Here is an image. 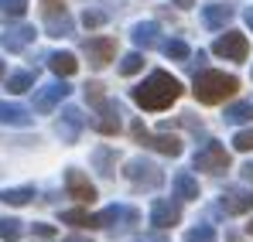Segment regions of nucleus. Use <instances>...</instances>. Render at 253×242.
Returning a JSON list of instances; mask_svg holds the SVG:
<instances>
[{
	"label": "nucleus",
	"mask_w": 253,
	"mask_h": 242,
	"mask_svg": "<svg viewBox=\"0 0 253 242\" xmlns=\"http://www.w3.org/2000/svg\"><path fill=\"white\" fill-rule=\"evenodd\" d=\"M178 96H181V82L168 72H154L147 82H140L133 89V103L140 109H168Z\"/></svg>",
	"instance_id": "nucleus-1"
},
{
	"label": "nucleus",
	"mask_w": 253,
	"mask_h": 242,
	"mask_svg": "<svg viewBox=\"0 0 253 242\" xmlns=\"http://www.w3.org/2000/svg\"><path fill=\"white\" fill-rule=\"evenodd\" d=\"M240 89V82L233 79V75H226V72H202L199 79H195V99L199 103H222V99H229L233 92Z\"/></svg>",
	"instance_id": "nucleus-2"
},
{
	"label": "nucleus",
	"mask_w": 253,
	"mask_h": 242,
	"mask_svg": "<svg viewBox=\"0 0 253 242\" xmlns=\"http://www.w3.org/2000/svg\"><path fill=\"white\" fill-rule=\"evenodd\" d=\"M195 167L199 171H212V174H219V171H229V154H226V147L222 143H206V150H199L195 154Z\"/></svg>",
	"instance_id": "nucleus-3"
},
{
	"label": "nucleus",
	"mask_w": 253,
	"mask_h": 242,
	"mask_svg": "<svg viewBox=\"0 0 253 242\" xmlns=\"http://www.w3.org/2000/svg\"><path fill=\"white\" fill-rule=\"evenodd\" d=\"M215 55L233 58V62H243L250 55V41H247V35H240V31H226L222 38L215 41Z\"/></svg>",
	"instance_id": "nucleus-4"
},
{
	"label": "nucleus",
	"mask_w": 253,
	"mask_h": 242,
	"mask_svg": "<svg viewBox=\"0 0 253 242\" xmlns=\"http://www.w3.org/2000/svg\"><path fill=\"white\" fill-rule=\"evenodd\" d=\"M124 174L133 181V184H147V188H158V184L165 181V174H161L154 164H151V161H140V157H137V161H126Z\"/></svg>",
	"instance_id": "nucleus-5"
},
{
	"label": "nucleus",
	"mask_w": 253,
	"mask_h": 242,
	"mask_svg": "<svg viewBox=\"0 0 253 242\" xmlns=\"http://www.w3.org/2000/svg\"><path fill=\"white\" fill-rule=\"evenodd\" d=\"M85 58H89V65L92 69H103V65H110L113 62V55H117V44H113V38H89L83 44Z\"/></svg>",
	"instance_id": "nucleus-6"
},
{
	"label": "nucleus",
	"mask_w": 253,
	"mask_h": 242,
	"mask_svg": "<svg viewBox=\"0 0 253 242\" xmlns=\"http://www.w3.org/2000/svg\"><path fill=\"white\" fill-rule=\"evenodd\" d=\"M69 92H72V89H69L65 82H48V85H42V89L35 92V109H38V113H51Z\"/></svg>",
	"instance_id": "nucleus-7"
},
{
	"label": "nucleus",
	"mask_w": 253,
	"mask_h": 242,
	"mask_svg": "<svg viewBox=\"0 0 253 242\" xmlns=\"http://www.w3.org/2000/svg\"><path fill=\"white\" fill-rule=\"evenodd\" d=\"M133 137L144 140L147 147L168 154V157H178V154H181V140H178V137H165V133H161V137H151V133H144V126H133Z\"/></svg>",
	"instance_id": "nucleus-8"
},
{
	"label": "nucleus",
	"mask_w": 253,
	"mask_h": 242,
	"mask_svg": "<svg viewBox=\"0 0 253 242\" xmlns=\"http://www.w3.org/2000/svg\"><path fill=\"white\" fill-rule=\"evenodd\" d=\"M35 41V28L31 24H17V28H7L3 35H0V44L7 48V51H24L28 44Z\"/></svg>",
	"instance_id": "nucleus-9"
},
{
	"label": "nucleus",
	"mask_w": 253,
	"mask_h": 242,
	"mask_svg": "<svg viewBox=\"0 0 253 242\" xmlns=\"http://www.w3.org/2000/svg\"><path fill=\"white\" fill-rule=\"evenodd\" d=\"M222 211L226 215H240V211H250L253 208V191H247V188H229L226 195H222Z\"/></svg>",
	"instance_id": "nucleus-10"
},
{
	"label": "nucleus",
	"mask_w": 253,
	"mask_h": 242,
	"mask_svg": "<svg viewBox=\"0 0 253 242\" xmlns=\"http://www.w3.org/2000/svg\"><path fill=\"white\" fill-rule=\"evenodd\" d=\"M178 218H181V208L174 202H165V198H161V202H154V208H151V222H154L158 229H171Z\"/></svg>",
	"instance_id": "nucleus-11"
},
{
	"label": "nucleus",
	"mask_w": 253,
	"mask_h": 242,
	"mask_svg": "<svg viewBox=\"0 0 253 242\" xmlns=\"http://www.w3.org/2000/svg\"><path fill=\"white\" fill-rule=\"evenodd\" d=\"M65 188H69L72 198H79V202H92V198H96V188L83 177V171H69V174H65Z\"/></svg>",
	"instance_id": "nucleus-12"
},
{
	"label": "nucleus",
	"mask_w": 253,
	"mask_h": 242,
	"mask_svg": "<svg viewBox=\"0 0 253 242\" xmlns=\"http://www.w3.org/2000/svg\"><path fill=\"white\" fill-rule=\"evenodd\" d=\"M0 123L3 126H31V113L17 103H0Z\"/></svg>",
	"instance_id": "nucleus-13"
},
{
	"label": "nucleus",
	"mask_w": 253,
	"mask_h": 242,
	"mask_svg": "<svg viewBox=\"0 0 253 242\" xmlns=\"http://www.w3.org/2000/svg\"><path fill=\"white\" fill-rule=\"evenodd\" d=\"M83 126H85L83 113H79V109H72V106H69V109H65V113H62V123H58V133H62V137H65V140H76V137H79V130H83Z\"/></svg>",
	"instance_id": "nucleus-14"
},
{
	"label": "nucleus",
	"mask_w": 253,
	"mask_h": 242,
	"mask_svg": "<svg viewBox=\"0 0 253 242\" xmlns=\"http://www.w3.org/2000/svg\"><path fill=\"white\" fill-rule=\"evenodd\" d=\"M96 130H99V133H117V130H120V109H117V106H110V103H103V106H99Z\"/></svg>",
	"instance_id": "nucleus-15"
},
{
	"label": "nucleus",
	"mask_w": 253,
	"mask_h": 242,
	"mask_svg": "<svg viewBox=\"0 0 253 242\" xmlns=\"http://www.w3.org/2000/svg\"><path fill=\"white\" fill-rule=\"evenodd\" d=\"M48 69H51L55 75H72V72L79 69V62H76V55H69V51H55V55L48 58Z\"/></svg>",
	"instance_id": "nucleus-16"
},
{
	"label": "nucleus",
	"mask_w": 253,
	"mask_h": 242,
	"mask_svg": "<svg viewBox=\"0 0 253 242\" xmlns=\"http://www.w3.org/2000/svg\"><path fill=\"white\" fill-rule=\"evenodd\" d=\"M174 191H178V198H199V181L188 171H178L174 174Z\"/></svg>",
	"instance_id": "nucleus-17"
},
{
	"label": "nucleus",
	"mask_w": 253,
	"mask_h": 242,
	"mask_svg": "<svg viewBox=\"0 0 253 242\" xmlns=\"http://www.w3.org/2000/svg\"><path fill=\"white\" fill-rule=\"evenodd\" d=\"M202 17H206V24H209V28H222V24L233 17V7H226V3H212V7L202 10Z\"/></svg>",
	"instance_id": "nucleus-18"
},
{
	"label": "nucleus",
	"mask_w": 253,
	"mask_h": 242,
	"mask_svg": "<svg viewBox=\"0 0 253 242\" xmlns=\"http://www.w3.org/2000/svg\"><path fill=\"white\" fill-rule=\"evenodd\" d=\"M133 41H137L140 48H154V44H158V24H154V21L137 24V28H133Z\"/></svg>",
	"instance_id": "nucleus-19"
},
{
	"label": "nucleus",
	"mask_w": 253,
	"mask_h": 242,
	"mask_svg": "<svg viewBox=\"0 0 253 242\" xmlns=\"http://www.w3.org/2000/svg\"><path fill=\"white\" fill-rule=\"evenodd\" d=\"M48 35H51V38L72 35V17H69V14H62V17H58V10H55V14H48Z\"/></svg>",
	"instance_id": "nucleus-20"
},
{
	"label": "nucleus",
	"mask_w": 253,
	"mask_h": 242,
	"mask_svg": "<svg viewBox=\"0 0 253 242\" xmlns=\"http://www.w3.org/2000/svg\"><path fill=\"white\" fill-rule=\"evenodd\" d=\"M253 120V103H236L226 109V123H247Z\"/></svg>",
	"instance_id": "nucleus-21"
},
{
	"label": "nucleus",
	"mask_w": 253,
	"mask_h": 242,
	"mask_svg": "<svg viewBox=\"0 0 253 242\" xmlns=\"http://www.w3.org/2000/svg\"><path fill=\"white\" fill-rule=\"evenodd\" d=\"M31 198H35L31 188H10V191H0V202H7V205H28Z\"/></svg>",
	"instance_id": "nucleus-22"
},
{
	"label": "nucleus",
	"mask_w": 253,
	"mask_h": 242,
	"mask_svg": "<svg viewBox=\"0 0 253 242\" xmlns=\"http://www.w3.org/2000/svg\"><path fill=\"white\" fill-rule=\"evenodd\" d=\"M31 85H35V75H31V72H17V75L7 79V89H10V92H28Z\"/></svg>",
	"instance_id": "nucleus-23"
},
{
	"label": "nucleus",
	"mask_w": 253,
	"mask_h": 242,
	"mask_svg": "<svg viewBox=\"0 0 253 242\" xmlns=\"http://www.w3.org/2000/svg\"><path fill=\"white\" fill-rule=\"evenodd\" d=\"M0 239L3 242L21 239V222H17V218H0Z\"/></svg>",
	"instance_id": "nucleus-24"
},
{
	"label": "nucleus",
	"mask_w": 253,
	"mask_h": 242,
	"mask_svg": "<svg viewBox=\"0 0 253 242\" xmlns=\"http://www.w3.org/2000/svg\"><path fill=\"white\" fill-rule=\"evenodd\" d=\"M185 242H215V232H212L209 225H199V229L185 232Z\"/></svg>",
	"instance_id": "nucleus-25"
},
{
	"label": "nucleus",
	"mask_w": 253,
	"mask_h": 242,
	"mask_svg": "<svg viewBox=\"0 0 253 242\" xmlns=\"http://www.w3.org/2000/svg\"><path fill=\"white\" fill-rule=\"evenodd\" d=\"M62 222H69V225H96V215H89V211H65Z\"/></svg>",
	"instance_id": "nucleus-26"
},
{
	"label": "nucleus",
	"mask_w": 253,
	"mask_h": 242,
	"mask_svg": "<svg viewBox=\"0 0 253 242\" xmlns=\"http://www.w3.org/2000/svg\"><path fill=\"white\" fill-rule=\"evenodd\" d=\"M140 69H144V58H140L137 51H130L124 62H120V72H124V75H133V72H140Z\"/></svg>",
	"instance_id": "nucleus-27"
},
{
	"label": "nucleus",
	"mask_w": 253,
	"mask_h": 242,
	"mask_svg": "<svg viewBox=\"0 0 253 242\" xmlns=\"http://www.w3.org/2000/svg\"><path fill=\"white\" fill-rule=\"evenodd\" d=\"M161 48H165L168 58H188V44H185V41H165Z\"/></svg>",
	"instance_id": "nucleus-28"
},
{
	"label": "nucleus",
	"mask_w": 253,
	"mask_h": 242,
	"mask_svg": "<svg viewBox=\"0 0 253 242\" xmlns=\"http://www.w3.org/2000/svg\"><path fill=\"white\" fill-rule=\"evenodd\" d=\"M85 99H89V103L99 109V106L106 103V96H103V85H99V82H89V85H85Z\"/></svg>",
	"instance_id": "nucleus-29"
},
{
	"label": "nucleus",
	"mask_w": 253,
	"mask_h": 242,
	"mask_svg": "<svg viewBox=\"0 0 253 242\" xmlns=\"http://www.w3.org/2000/svg\"><path fill=\"white\" fill-rule=\"evenodd\" d=\"M0 10L17 17V14H24V10H28V0H0Z\"/></svg>",
	"instance_id": "nucleus-30"
},
{
	"label": "nucleus",
	"mask_w": 253,
	"mask_h": 242,
	"mask_svg": "<svg viewBox=\"0 0 253 242\" xmlns=\"http://www.w3.org/2000/svg\"><path fill=\"white\" fill-rule=\"evenodd\" d=\"M233 147H236V150H253V130H243V133H236Z\"/></svg>",
	"instance_id": "nucleus-31"
},
{
	"label": "nucleus",
	"mask_w": 253,
	"mask_h": 242,
	"mask_svg": "<svg viewBox=\"0 0 253 242\" xmlns=\"http://www.w3.org/2000/svg\"><path fill=\"white\" fill-rule=\"evenodd\" d=\"M83 24H85V28H99V24H103V14H96V10H85V14H83Z\"/></svg>",
	"instance_id": "nucleus-32"
},
{
	"label": "nucleus",
	"mask_w": 253,
	"mask_h": 242,
	"mask_svg": "<svg viewBox=\"0 0 253 242\" xmlns=\"http://www.w3.org/2000/svg\"><path fill=\"white\" fill-rule=\"evenodd\" d=\"M35 232H38V236H44V239H51V236H55V229H51V225H42V222L35 225Z\"/></svg>",
	"instance_id": "nucleus-33"
},
{
	"label": "nucleus",
	"mask_w": 253,
	"mask_h": 242,
	"mask_svg": "<svg viewBox=\"0 0 253 242\" xmlns=\"http://www.w3.org/2000/svg\"><path fill=\"white\" fill-rule=\"evenodd\" d=\"M58 10V0H44V14H55Z\"/></svg>",
	"instance_id": "nucleus-34"
},
{
	"label": "nucleus",
	"mask_w": 253,
	"mask_h": 242,
	"mask_svg": "<svg viewBox=\"0 0 253 242\" xmlns=\"http://www.w3.org/2000/svg\"><path fill=\"white\" fill-rule=\"evenodd\" d=\"M137 242H168L165 236H144V239H137Z\"/></svg>",
	"instance_id": "nucleus-35"
},
{
	"label": "nucleus",
	"mask_w": 253,
	"mask_h": 242,
	"mask_svg": "<svg viewBox=\"0 0 253 242\" xmlns=\"http://www.w3.org/2000/svg\"><path fill=\"white\" fill-rule=\"evenodd\" d=\"M243 177H247V181H253V161L247 164V167H243Z\"/></svg>",
	"instance_id": "nucleus-36"
},
{
	"label": "nucleus",
	"mask_w": 253,
	"mask_h": 242,
	"mask_svg": "<svg viewBox=\"0 0 253 242\" xmlns=\"http://www.w3.org/2000/svg\"><path fill=\"white\" fill-rule=\"evenodd\" d=\"M247 24L253 28V7H247Z\"/></svg>",
	"instance_id": "nucleus-37"
},
{
	"label": "nucleus",
	"mask_w": 253,
	"mask_h": 242,
	"mask_svg": "<svg viewBox=\"0 0 253 242\" xmlns=\"http://www.w3.org/2000/svg\"><path fill=\"white\" fill-rule=\"evenodd\" d=\"M174 3H178V7H192L195 0H174Z\"/></svg>",
	"instance_id": "nucleus-38"
},
{
	"label": "nucleus",
	"mask_w": 253,
	"mask_h": 242,
	"mask_svg": "<svg viewBox=\"0 0 253 242\" xmlns=\"http://www.w3.org/2000/svg\"><path fill=\"white\" fill-rule=\"evenodd\" d=\"M65 242H92V239H83V236H72V239H65Z\"/></svg>",
	"instance_id": "nucleus-39"
},
{
	"label": "nucleus",
	"mask_w": 253,
	"mask_h": 242,
	"mask_svg": "<svg viewBox=\"0 0 253 242\" xmlns=\"http://www.w3.org/2000/svg\"><path fill=\"white\" fill-rule=\"evenodd\" d=\"M0 75H3V62H0Z\"/></svg>",
	"instance_id": "nucleus-40"
},
{
	"label": "nucleus",
	"mask_w": 253,
	"mask_h": 242,
	"mask_svg": "<svg viewBox=\"0 0 253 242\" xmlns=\"http://www.w3.org/2000/svg\"><path fill=\"white\" fill-rule=\"evenodd\" d=\"M247 229H250V232H253V222H250V225H247Z\"/></svg>",
	"instance_id": "nucleus-41"
}]
</instances>
